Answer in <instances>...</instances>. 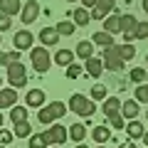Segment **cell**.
<instances>
[{
    "instance_id": "obj_46",
    "label": "cell",
    "mask_w": 148,
    "mask_h": 148,
    "mask_svg": "<svg viewBox=\"0 0 148 148\" xmlns=\"http://www.w3.org/2000/svg\"><path fill=\"white\" fill-rule=\"evenodd\" d=\"M77 148H89V146H84V143H77Z\"/></svg>"
},
{
    "instance_id": "obj_55",
    "label": "cell",
    "mask_w": 148,
    "mask_h": 148,
    "mask_svg": "<svg viewBox=\"0 0 148 148\" xmlns=\"http://www.w3.org/2000/svg\"><path fill=\"white\" fill-rule=\"evenodd\" d=\"M69 3H72V0H69Z\"/></svg>"
},
{
    "instance_id": "obj_47",
    "label": "cell",
    "mask_w": 148,
    "mask_h": 148,
    "mask_svg": "<svg viewBox=\"0 0 148 148\" xmlns=\"http://www.w3.org/2000/svg\"><path fill=\"white\" fill-rule=\"evenodd\" d=\"M123 3H133V0H123Z\"/></svg>"
},
{
    "instance_id": "obj_1",
    "label": "cell",
    "mask_w": 148,
    "mask_h": 148,
    "mask_svg": "<svg viewBox=\"0 0 148 148\" xmlns=\"http://www.w3.org/2000/svg\"><path fill=\"white\" fill-rule=\"evenodd\" d=\"M69 109H72L77 116L89 119V116H94L96 104H94V99H86L84 94H72V96H69Z\"/></svg>"
},
{
    "instance_id": "obj_51",
    "label": "cell",
    "mask_w": 148,
    "mask_h": 148,
    "mask_svg": "<svg viewBox=\"0 0 148 148\" xmlns=\"http://www.w3.org/2000/svg\"><path fill=\"white\" fill-rule=\"evenodd\" d=\"M0 148H8V146H0Z\"/></svg>"
},
{
    "instance_id": "obj_43",
    "label": "cell",
    "mask_w": 148,
    "mask_h": 148,
    "mask_svg": "<svg viewBox=\"0 0 148 148\" xmlns=\"http://www.w3.org/2000/svg\"><path fill=\"white\" fill-rule=\"evenodd\" d=\"M143 146H148V131L143 133Z\"/></svg>"
},
{
    "instance_id": "obj_21",
    "label": "cell",
    "mask_w": 148,
    "mask_h": 148,
    "mask_svg": "<svg viewBox=\"0 0 148 148\" xmlns=\"http://www.w3.org/2000/svg\"><path fill=\"white\" fill-rule=\"evenodd\" d=\"M121 114H123V119H136L138 116V101L136 99L123 101V104H121Z\"/></svg>"
},
{
    "instance_id": "obj_35",
    "label": "cell",
    "mask_w": 148,
    "mask_h": 148,
    "mask_svg": "<svg viewBox=\"0 0 148 148\" xmlns=\"http://www.w3.org/2000/svg\"><path fill=\"white\" fill-rule=\"evenodd\" d=\"M82 72H84V69H82L79 64H74V62H72V64L67 67V79H77V77H79Z\"/></svg>"
},
{
    "instance_id": "obj_56",
    "label": "cell",
    "mask_w": 148,
    "mask_h": 148,
    "mask_svg": "<svg viewBox=\"0 0 148 148\" xmlns=\"http://www.w3.org/2000/svg\"><path fill=\"white\" fill-rule=\"evenodd\" d=\"M0 42H3V40H0Z\"/></svg>"
},
{
    "instance_id": "obj_40",
    "label": "cell",
    "mask_w": 148,
    "mask_h": 148,
    "mask_svg": "<svg viewBox=\"0 0 148 148\" xmlns=\"http://www.w3.org/2000/svg\"><path fill=\"white\" fill-rule=\"evenodd\" d=\"M82 5H84V8H94L96 0H82Z\"/></svg>"
},
{
    "instance_id": "obj_11",
    "label": "cell",
    "mask_w": 148,
    "mask_h": 148,
    "mask_svg": "<svg viewBox=\"0 0 148 148\" xmlns=\"http://www.w3.org/2000/svg\"><path fill=\"white\" fill-rule=\"evenodd\" d=\"M138 20L133 15H121V32H123V40H133V30H136Z\"/></svg>"
},
{
    "instance_id": "obj_13",
    "label": "cell",
    "mask_w": 148,
    "mask_h": 148,
    "mask_svg": "<svg viewBox=\"0 0 148 148\" xmlns=\"http://www.w3.org/2000/svg\"><path fill=\"white\" fill-rule=\"evenodd\" d=\"M84 67H86V74H89V77L99 79L101 72H104V59H101V57H91V59H86Z\"/></svg>"
},
{
    "instance_id": "obj_14",
    "label": "cell",
    "mask_w": 148,
    "mask_h": 148,
    "mask_svg": "<svg viewBox=\"0 0 148 148\" xmlns=\"http://www.w3.org/2000/svg\"><path fill=\"white\" fill-rule=\"evenodd\" d=\"M74 54H77V57L79 59H91L94 57V42H91V40H82L79 45H77V49H74Z\"/></svg>"
},
{
    "instance_id": "obj_36",
    "label": "cell",
    "mask_w": 148,
    "mask_h": 148,
    "mask_svg": "<svg viewBox=\"0 0 148 148\" xmlns=\"http://www.w3.org/2000/svg\"><path fill=\"white\" fill-rule=\"evenodd\" d=\"M109 123H111V128H123V114H114V116H109Z\"/></svg>"
},
{
    "instance_id": "obj_38",
    "label": "cell",
    "mask_w": 148,
    "mask_h": 148,
    "mask_svg": "<svg viewBox=\"0 0 148 148\" xmlns=\"http://www.w3.org/2000/svg\"><path fill=\"white\" fill-rule=\"evenodd\" d=\"M10 143H12V133L0 128V146H10Z\"/></svg>"
},
{
    "instance_id": "obj_20",
    "label": "cell",
    "mask_w": 148,
    "mask_h": 148,
    "mask_svg": "<svg viewBox=\"0 0 148 148\" xmlns=\"http://www.w3.org/2000/svg\"><path fill=\"white\" fill-rule=\"evenodd\" d=\"M69 138H72L74 143H82L86 138V126L84 123H72V126H69Z\"/></svg>"
},
{
    "instance_id": "obj_28",
    "label": "cell",
    "mask_w": 148,
    "mask_h": 148,
    "mask_svg": "<svg viewBox=\"0 0 148 148\" xmlns=\"http://www.w3.org/2000/svg\"><path fill=\"white\" fill-rule=\"evenodd\" d=\"M119 54H121V59H123V62H128V59H133V57H136V47H133L131 42L119 45Z\"/></svg>"
},
{
    "instance_id": "obj_27",
    "label": "cell",
    "mask_w": 148,
    "mask_h": 148,
    "mask_svg": "<svg viewBox=\"0 0 148 148\" xmlns=\"http://www.w3.org/2000/svg\"><path fill=\"white\" fill-rule=\"evenodd\" d=\"M47 146H49L47 133H35V136H30V148H47Z\"/></svg>"
},
{
    "instance_id": "obj_33",
    "label": "cell",
    "mask_w": 148,
    "mask_h": 148,
    "mask_svg": "<svg viewBox=\"0 0 148 148\" xmlns=\"http://www.w3.org/2000/svg\"><path fill=\"white\" fill-rule=\"evenodd\" d=\"M91 99H99V101H104L106 99V86H101V84H94L91 86Z\"/></svg>"
},
{
    "instance_id": "obj_4",
    "label": "cell",
    "mask_w": 148,
    "mask_h": 148,
    "mask_svg": "<svg viewBox=\"0 0 148 148\" xmlns=\"http://www.w3.org/2000/svg\"><path fill=\"white\" fill-rule=\"evenodd\" d=\"M8 82L10 86H25L27 84V69L22 62H8Z\"/></svg>"
},
{
    "instance_id": "obj_44",
    "label": "cell",
    "mask_w": 148,
    "mask_h": 148,
    "mask_svg": "<svg viewBox=\"0 0 148 148\" xmlns=\"http://www.w3.org/2000/svg\"><path fill=\"white\" fill-rule=\"evenodd\" d=\"M143 12H148V0H143Z\"/></svg>"
},
{
    "instance_id": "obj_9",
    "label": "cell",
    "mask_w": 148,
    "mask_h": 148,
    "mask_svg": "<svg viewBox=\"0 0 148 148\" xmlns=\"http://www.w3.org/2000/svg\"><path fill=\"white\" fill-rule=\"evenodd\" d=\"M15 49H32V42H35V35L32 32H27V30H20L15 35Z\"/></svg>"
},
{
    "instance_id": "obj_15",
    "label": "cell",
    "mask_w": 148,
    "mask_h": 148,
    "mask_svg": "<svg viewBox=\"0 0 148 148\" xmlns=\"http://www.w3.org/2000/svg\"><path fill=\"white\" fill-rule=\"evenodd\" d=\"M15 101H17L15 86H10V89H0V109H12Z\"/></svg>"
},
{
    "instance_id": "obj_50",
    "label": "cell",
    "mask_w": 148,
    "mask_h": 148,
    "mask_svg": "<svg viewBox=\"0 0 148 148\" xmlns=\"http://www.w3.org/2000/svg\"><path fill=\"white\" fill-rule=\"evenodd\" d=\"M99 148H104V143H101V146H99Z\"/></svg>"
},
{
    "instance_id": "obj_22",
    "label": "cell",
    "mask_w": 148,
    "mask_h": 148,
    "mask_svg": "<svg viewBox=\"0 0 148 148\" xmlns=\"http://www.w3.org/2000/svg\"><path fill=\"white\" fill-rule=\"evenodd\" d=\"M91 138L96 143H106V141H111V131L106 126H94L91 128Z\"/></svg>"
},
{
    "instance_id": "obj_45",
    "label": "cell",
    "mask_w": 148,
    "mask_h": 148,
    "mask_svg": "<svg viewBox=\"0 0 148 148\" xmlns=\"http://www.w3.org/2000/svg\"><path fill=\"white\" fill-rule=\"evenodd\" d=\"M3 123H5V116H3V114H0V128H3Z\"/></svg>"
},
{
    "instance_id": "obj_17",
    "label": "cell",
    "mask_w": 148,
    "mask_h": 148,
    "mask_svg": "<svg viewBox=\"0 0 148 148\" xmlns=\"http://www.w3.org/2000/svg\"><path fill=\"white\" fill-rule=\"evenodd\" d=\"M121 104H123V101L116 99V96H111V99L106 96V99H104V114H106V119L114 116V114H121Z\"/></svg>"
},
{
    "instance_id": "obj_37",
    "label": "cell",
    "mask_w": 148,
    "mask_h": 148,
    "mask_svg": "<svg viewBox=\"0 0 148 148\" xmlns=\"http://www.w3.org/2000/svg\"><path fill=\"white\" fill-rule=\"evenodd\" d=\"M10 25H12L10 15H5V12H0V32H8V30H10Z\"/></svg>"
},
{
    "instance_id": "obj_5",
    "label": "cell",
    "mask_w": 148,
    "mask_h": 148,
    "mask_svg": "<svg viewBox=\"0 0 148 148\" xmlns=\"http://www.w3.org/2000/svg\"><path fill=\"white\" fill-rule=\"evenodd\" d=\"M101 59H104V67L109 69V72H121V69H123V59H121V54H119V45L104 47Z\"/></svg>"
},
{
    "instance_id": "obj_41",
    "label": "cell",
    "mask_w": 148,
    "mask_h": 148,
    "mask_svg": "<svg viewBox=\"0 0 148 148\" xmlns=\"http://www.w3.org/2000/svg\"><path fill=\"white\" fill-rule=\"evenodd\" d=\"M5 64H8V54L0 52V67H5Z\"/></svg>"
},
{
    "instance_id": "obj_25",
    "label": "cell",
    "mask_w": 148,
    "mask_h": 148,
    "mask_svg": "<svg viewBox=\"0 0 148 148\" xmlns=\"http://www.w3.org/2000/svg\"><path fill=\"white\" fill-rule=\"evenodd\" d=\"M54 62H57L59 67H69V64L74 62V52L72 49H59V52L54 54Z\"/></svg>"
},
{
    "instance_id": "obj_29",
    "label": "cell",
    "mask_w": 148,
    "mask_h": 148,
    "mask_svg": "<svg viewBox=\"0 0 148 148\" xmlns=\"http://www.w3.org/2000/svg\"><path fill=\"white\" fill-rule=\"evenodd\" d=\"M74 25H77V22H69V20H59V22H57V27H54V30H57L59 35L69 37V35H74Z\"/></svg>"
},
{
    "instance_id": "obj_8",
    "label": "cell",
    "mask_w": 148,
    "mask_h": 148,
    "mask_svg": "<svg viewBox=\"0 0 148 148\" xmlns=\"http://www.w3.org/2000/svg\"><path fill=\"white\" fill-rule=\"evenodd\" d=\"M37 15H40V3H37V0H27L25 8L20 10V20L25 22V25H32V22L37 20Z\"/></svg>"
},
{
    "instance_id": "obj_19",
    "label": "cell",
    "mask_w": 148,
    "mask_h": 148,
    "mask_svg": "<svg viewBox=\"0 0 148 148\" xmlns=\"http://www.w3.org/2000/svg\"><path fill=\"white\" fill-rule=\"evenodd\" d=\"M22 10V3L20 0H3V5H0V12H5V15H20Z\"/></svg>"
},
{
    "instance_id": "obj_3",
    "label": "cell",
    "mask_w": 148,
    "mask_h": 148,
    "mask_svg": "<svg viewBox=\"0 0 148 148\" xmlns=\"http://www.w3.org/2000/svg\"><path fill=\"white\" fill-rule=\"evenodd\" d=\"M30 59H32V67H35V72H40V74H45L49 67H52V57H49V52H47V47H35L30 52Z\"/></svg>"
},
{
    "instance_id": "obj_16",
    "label": "cell",
    "mask_w": 148,
    "mask_h": 148,
    "mask_svg": "<svg viewBox=\"0 0 148 148\" xmlns=\"http://www.w3.org/2000/svg\"><path fill=\"white\" fill-rule=\"evenodd\" d=\"M104 30H106V32H111V35L121 32V15H119L116 10H114V12H111V15L104 20Z\"/></svg>"
},
{
    "instance_id": "obj_30",
    "label": "cell",
    "mask_w": 148,
    "mask_h": 148,
    "mask_svg": "<svg viewBox=\"0 0 148 148\" xmlns=\"http://www.w3.org/2000/svg\"><path fill=\"white\" fill-rule=\"evenodd\" d=\"M15 136H17V138L32 136V126H30L27 121H17V123H15Z\"/></svg>"
},
{
    "instance_id": "obj_48",
    "label": "cell",
    "mask_w": 148,
    "mask_h": 148,
    "mask_svg": "<svg viewBox=\"0 0 148 148\" xmlns=\"http://www.w3.org/2000/svg\"><path fill=\"white\" fill-rule=\"evenodd\" d=\"M0 89H3V79H0Z\"/></svg>"
},
{
    "instance_id": "obj_18",
    "label": "cell",
    "mask_w": 148,
    "mask_h": 148,
    "mask_svg": "<svg viewBox=\"0 0 148 148\" xmlns=\"http://www.w3.org/2000/svg\"><path fill=\"white\" fill-rule=\"evenodd\" d=\"M91 42L99 45V47H111V45H114V37H111V32L99 30V32H94V35H91Z\"/></svg>"
},
{
    "instance_id": "obj_6",
    "label": "cell",
    "mask_w": 148,
    "mask_h": 148,
    "mask_svg": "<svg viewBox=\"0 0 148 148\" xmlns=\"http://www.w3.org/2000/svg\"><path fill=\"white\" fill-rule=\"evenodd\" d=\"M114 10H116V0H96V5L91 8V20L104 22Z\"/></svg>"
},
{
    "instance_id": "obj_2",
    "label": "cell",
    "mask_w": 148,
    "mask_h": 148,
    "mask_svg": "<svg viewBox=\"0 0 148 148\" xmlns=\"http://www.w3.org/2000/svg\"><path fill=\"white\" fill-rule=\"evenodd\" d=\"M67 109L69 106H64L62 101H52V104H47V106H42L40 109V114H37V121L40 123H54L57 119H64V114H67Z\"/></svg>"
},
{
    "instance_id": "obj_54",
    "label": "cell",
    "mask_w": 148,
    "mask_h": 148,
    "mask_svg": "<svg viewBox=\"0 0 148 148\" xmlns=\"http://www.w3.org/2000/svg\"><path fill=\"white\" fill-rule=\"evenodd\" d=\"M0 5H3V0H0Z\"/></svg>"
},
{
    "instance_id": "obj_23",
    "label": "cell",
    "mask_w": 148,
    "mask_h": 148,
    "mask_svg": "<svg viewBox=\"0 0 148 148\" xmlns=\"http://www.w3.org/2000/svg\"><path fill=\"white\" fill-rule=\"evenodd\" d=\"M126 133H128V138H143V133H146V131H143V123L133 119V121L126 123Z\"/></svg>"
},
{
    "instance_id": "obj_39",
    "label": "cell",
    "mask_w": 148,
    "mask_h": 148,
    "mask_svg": "<svg viewBox=\"0 0 148 148\" xmlns=\"http://www.w3.org/2000/svg\"><path fill=\"white\" fill-rule=\"evenodd\" d=\"M17 59H20V54H17V52H10V54H8V62H17Z\"/></svg>"
},
{
    "instance_id": "obj_7",
    "label": "cell",
    "mask_w": 148,
    "mask_h": 148,
    "mask_svg": "<svg viewBox=\"0 0 148 148\" xmlns=\"http://www.w3.org/2000/svg\"><path fill=\"white\" fill-rule=\"evenodd\" d=\"M45 133H47V138H49V143H52V146H64V141L69 138V128L59 126V123H52Z\"/></svg>"
},
{
    "instance_id": "obj_52",
    "label": "cell",
    "mask_w": 148,
    "mask_h": 148,
    "mask_svg": "<svg viewBox=\"0 0 148 148\" xmlns=\"http://www.w3.org/2000/svg\"><path fill=\"white\" fill-rule=\"evenodd\" d=\"M54 148H62V146H54Z\"/></svg>"
},
{
    "instance_id": "obj_42",
    "label": "cell",
    "mask_w": 148,
    "mask_h": 148,
    "mask_svg": "<svg viewBox=\"0 0 148 148\" xmlns=\"http://www.w3.org/2000/svg\"><path fill=\"white\" fill-rule=\"evenodd\" d=\"M119 148H136V146H133V143L128 141V143H121V146H119Z\"/></svg>"
},
{
    "instance_id": "obj_24",
    "label": "cell",
    "mask_w": 148,
    "mask_h": 148,
    "mask_svg": "<svg viewBox=\"0 0 148 148\" xmlns=\"http://www.w3.org/2000/svg\"><path fill=\"white\" fill-rule=\"evenodd\" d=\"M72 17H74V22H77V25H82V27L91 22V12L86 10V8H77V10L72 12Z\"/></svg>"
},
{
    "instance_id": "obj_12",
    "label": "cell",
    "mask_w": 148,
    "mask_h": 148,
    "mask_svg": "<svg viewBox=\"0 0 148 148\" xmlns=\"http://www.w3.org/2000/svg\"><path fill=\"white\" fill-rule=\"evenodd\" d=\"M40 42H42L45 47H52V45L59 42V32L54 30V27H42V30H40Z\"/></svg>"
},
{
    "instance_id": "obj_10",
    "label": "cell",
    "mask_w": 148,
    "mask_h": 148,
    "mask_svg": "<svg viewBox=\"0 0 148 148\" xmlns=\"http://www.w3.org/2000/svg\"><path fill=\"white\" fill-rule=\"evenodd\" d=\"M45 99H47V96H45L42 89H30V91H27V96H25V104L32 106V109H42Z\"/></svg>"
},
{
    "instance_id": "obj_49",
    "label": "cell",
    "mask_w": 148,
    "mask_h": 148,
    "mask_svg": "<svg viewBox=\"0 0 148 148\" xmlns=\"http://www.w3.org/2000/svg\"><path fill=\"white\" fill-rule=\"evenodd\" d=\"M146 121H148V111H146Z\"/></svg>"
},
{
    "instance_id": "obj_34",
    "label": "cell",
    "mask_w": 148,
    "mask_h": 148,
    "mask_svg": "<svg viewBox=\"0 0 148 148\" xmlns=\"http://www.w3.org/2000/svg\"><path fill=\"white\" fill-rule=\"evenodd\" d=\"M136 101L148 104V84H138V86H136Z\"/></svg>"
},
{
    "instance_id": "obj_26",
    "label": "cell",
    "mask_w": 148,
    "mask_h": 148,
    "mask_svg": "<svg viewBox=\"0 0 148 148\" xmlns=\"http://www.w3.org/2000/svg\"><path fill=\"white\" fill-rule=\"evenodd\" d=\"M25 119H27V106H12V109H10V121L12 123H17V121H25Z\"/></svg>"
},
{
    "instance_id": "obj_31",
    "label": "cell",
    "mask_w": 148,
    "mask_h": 148,
    "mask_svg": "<svg viewBox=\"0 0 148 148\" xmlns=\"http://www.w3.org/2000/svg\"><path fill=\"white\" fill-rule=\"evenodd\" d=\"M128 79L136 82V84H143V79H148V72H146L143 67H136V69H131V72H128Z\"/></svg>"
},
{
    "instance_id": "obj_57",
    "label": "cell",
    "mask_w": 148,
    "mask_h": 148,
    "mask_svg": "<svg viewBox=\"0 0 148 148\" xmlns=\"http://www.w3.org/2000/svg\"><path fill=\"white\" fill-rule=\"evenodd\" d=\"M146 148H148V146H146Z\"/></svg>"
},
{
    "instance_id": "obj_32",
    "label": "cell",
    "mask_w": 148,
    "mask_h": 148,
    "mask_svg": "<svg viewBox=\"0 0 148 148\" xmlns=\"http://www.w3.org/2000/svg\"><path fill=\"white\" fill-rule=\"evenodd\" d=\"M133 40H148V22L146 20H138L136 30H133Z\"/></svg>"
},
{
    "instance_id": "obj_53",
    "label": "cell",
    "mask_w": 148,
    "mask_h": 148,
    "mask_svg": "<svg viewBox=\"0 0 148 148\" xmlns=\"http://www.w3.org/2000/svg\"><path fill=\"white\" fill-rule=\"evenodd\" d=\"M146 62H148V54H146Z\"/></svg>"
}]
</instances>
